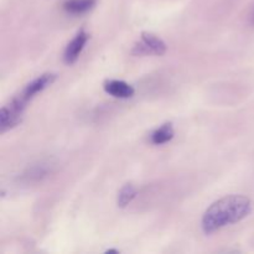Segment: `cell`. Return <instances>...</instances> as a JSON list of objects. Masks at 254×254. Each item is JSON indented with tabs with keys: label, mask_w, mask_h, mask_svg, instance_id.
Listing matches in <instances>:
<instances>
[{
	"label": "cell",
	"mask_w": 254,
	"mask_h": 254,
	"mask_svg": "<svg viewBox=\"0 0 254 254\" xmlns=\"http://www.w3.org/2000/svg\"><path fill=\"white\" fill-rule=\"evenodd\" d=\"M55 81H56V74L55 73L41 74V76H39L37 78L32 79L30 83H27L26 86L22 88V91L20 92L17 96H15L12 99H14L16 103L21 104V107H25V108H26L27 103H29L31 99H34L37 94L41 93L42 91H45L47 87L51 86Z\"/></svg>",
	"instance_id": "obj_2"
},
{
	"label": "cell",
	"mask_w": 254,
	"mask_h": 254,
	"mask_svg": "<svg viewBox=\"0 0 254 254\" xmlns=\"http://www.w3.org/2000/svg\"><path fill=\"white\" fill-rule=\"evenodd\" d=\"M166 44L156 35L151 32H143L140 41L134 46V55H155V56H163L165 55Z\"/></svg>",
	"instance_id": "obj_3"
},
{
	"label": "cell",
	"mask_w": 254,
	"mask_h": 254,
	"mask_svg": "<svg viewBox=\"0 0 254 254\" xmlns=\"http://www.w3.org/2000/svg\"><path fill=\"white\" fill-rule=\"evenodd\" d=\"M104 91L109 94V96L114 97V98L127 99L134 96V88L127 82L121 81V79H109L104 83Z\"/></svg>",
	"instance_id": "obj_6"
},
{
	"label": "cell",
	"mask_w": 254,
	"mask_h": 254,
	"mask_svg": "<svg viewBox=\"0 0 254 254\" xmlns=\"http://www.w3.org/2000/svg\"><path fill=\"white\" fill-rule=\"evenodd\" d=\"M252 212V202L242 195H230L213 202L203 213L201 227L205 235H212L226 226L245 220Z\"/></svg>",
	"instance_id": "obj_1"
},
{
	"label": "cell",
	"mask_w": 254,
	"mask_h": 254,
	"mask_svg": "<svg viewBox=\"0 0 254 254\" xmlns=\"http://www.w3.org/2000/svg\"><path fill=\"white\" fill-rule=\"evenodd\" d=\"M89 39V35L84 30H79L76 36L69 41L64 52V61L66 64H73L78 60L79 55L83 51L87 41Z\"/></svg>",
	"instance_id": "obj_4"
},
{
	"label": "cell",
	"mask_w": 254,
	"mask_h": 254,
	"mask_svg": "<svg viewBox=\"0 0 254 254\" xmlns=\"http://www.w3.org/2000/svg\"><path fill=\"white\" fill-rule=\"evenodd\" d=\"M136 195H138V190H136L135 186L131 185V184H127L119 191L117 203H118L119 207H127L136 197Z\"/></svg>",
	"instance_id": "obj_9"
},
{
	"label": "cell",
	"mask_w": 254,
	"mask_h": 254,
	"mask_svg": "<svg viewBox=\"0 0 254 254\" xmlns=\"http://www.w3.org/2000/svg\"><path fill=\"white\" fill-rule=\"evenodd\" d=\"M52 168H54V165L50 161H39V163L30 165L21 174L20 179L26 184L39 183V181L44 180L45 178H47L52 173Z\"/></svg>",
	"instance_id": "obj_5"
},
{
	"label": "cell",
	"mask_w": 254,
	"mask_h": 254,
	"mask_svg": "<svg viewBox=\"0 0 254 254\" xmlns=\"http://www.w3.org/2000/svg\"><path fill=\"white\" fill-rule=\"evenodd\" d=\"M106 253H119V251L118 250H107L106 251Z\"/></svg>",
	"instance_id": "obj_10"
},
{
	"label": "cell",
	"mask_w": 254,
	"mask_h": 254,
	"mask_svg": "<svg viewBox=\"0 0 254 254\" xmlns=\"http://www.w3.org/2000/svg\"><path fill=\"white\" fill-rule=\"evenodd\" d=\"M97 4V0H64L62 9L69 15L79 16L91 11Z\"/></svg>",
	"instance_id": "obj_7"
},
{
	"label": "cell",
	"mask_w": 254,
	"mask_h": 254,
	"mask_svg": "<svg viewBox=\"0 0 254 254\" xmlns=\"http://www.w3.org/2000/svg\"><path fill=\"white\" fill-rule=\"evenodd\" d=\"M174 134H175V131H174L173 124L165 123L159 127V128H156L151 133L150 140L154 145H163V144H166L170 140H173Z\"/></svg>",
	"instance_id": "obj_8"
},
{
	"label": "cell",
	"mask_w": 254,
	"mask_h": 254,
	"mask_svg": "<svg viewBox=\"0 0 254 254\" xmlns=\"http://www.w3.org/2000/svg\"><path fill=\"white\" fill-rule=\"evenodd\" d=\"M253 24H254V14H253Z\"/></svg>",
	"instance_id": "obj_11"
}]
</instances>
